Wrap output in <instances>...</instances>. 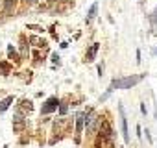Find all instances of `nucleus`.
Here are the masks:
<instances>
[{
    "instance_id": "obj_7",
    "label": "nucleus",
    "mask_w": 157,
    "mask_h": 148,
    "mask_svg": "<svg viewBox=\"0 0 157 148\" xmlns=\"http://www.w3.org/2000/svg\"><path fill=\"white\" fill-rule=\"evenodd\" d=\"M76 119H78V120H76V133L80 135V133H81V126H83V119H85V113H80Z\"/></svg>"
},
{
    "instance_id": "obj_10",
    "label": "nucleus",
    "mask_w": 157,
    "mask_h": 148,
    "mask_svg": "<svg viewBox=\"0 0 157 148\" xmlns=\"http://www.w3.org/2000/svg\"><path fill=\"white\" fill-rule=\"evenodd\" d=\"M13 4H15V0H6V9H11Z\"/></svg>"
},
{
    "instance_id": "obj_9",
    "label": "nucleus",
    "mask_w": 157,
    "mask_h": 148,
    "mask_svg": "<svg viewBox=\"0 0 157 148\" xmlns=\"http://www.w3.org/2000/svg\"><path fill=\"white\" fill-rule=\"evenodd\" d=\"M31 43H35L37 46H45V41H41V39H37V37H31Z\"/></svg>"
},
{
    "instance_id": "obj_5",
    "label": "nucleus",
    "mask_w": 157,
    "mask_h": 148,
    "mask_svg": "<svg viewBox=\"0 0 157 148\" xmlns=\"http://www.w3.org/2000/svg\"><path fill=\"white\" fill-rule=\"evenodd\" d=\"M11 102H13V96H6L4 100H0V115H2L9 105H11Z\"/></svg>"
},
{
    "instance_id": "obj_4",
    "label": "nucleus",
    "mask_w": 157,
    "mask_h": 148,
    "mask_svg": "<svg viewBox=\"0 0 157 148\" xmlns=\"http://www.w3.org/2000/svg\"><path fill=\"white\" fill-rule=\"evenodd\" d=\"M120 115H122V132H124V139L126 143H129V133H128V120H126V115H124V109L120 108Z\"/></svg>"
},
{
    "instance_id": "obj_1",
    "label": "nucleus",
    "mask_w": 157,
    "mask_h": 148,
    "mask_svg": "<svg viewBox=\"0 0 157 148\" xmlns=\"http://www.w3.org/2000/svg\"><path fill=\"white\" fill-rule=\"evenodd\" d=\"M141 78L142 76H128V78H122V80H115L113 83H111V87H109V93L115 89V87H118V89H128V87H133L135 83H139L141 81Z\"/></svg>"
},
{
    "instance_id": "obj_3",
    "label": "nucleus",
    "mask_w": 157,
    "mask_h": 148,
    "mask_svg": "<svg viewBox=\"0 0 157 148\" xmlns=\"http://www.w3.org/2000/svg\"><path fill=\"white\" fill-rule=\"evenodd\" d=\"M13 130L15 132H22L24 130V119H22V113L17 111V115L13 117Z\"/></svg>"
},
{
    "instance_id": "obj_11",
    "label": "nucleus",
    "mask_w": 157,
    "mask_h": 148,
    "mask_svg": "<svg viewBox=\"0 0 157 148\" xmlns=\"http://www.w3.org/2000/svg\"><path fill=\"white\" fill-rule=\"evenodd\" d=\"M59 111H61V115L65 113V111H67V104H61V105H59Z\"/></svg>"
},
{
    "instance_id": "obj_2",
    "label": "nucleus",
    "mask_w": 157,
    "mask_h": 148,
    "mask_svg": "<svg viewBox=\"0 0 157 148\" xmlns=\"http://www.w3.org/2000/svg\"><path fill=\"white\" fill-rule=\"evenodd\" d=\"M57 105H59V100L56 96H52L46 100V105H43V113H52L54 109H57Z\"/></svg>"
},
{
    "instance_id": "obj_6",
    "label": "nucleus",
    "mask_w": 157,
    "mask_h": 148,
    "mask_svg": "<svg viewBox=\"0 0 157 148\" xmlns=\"http://www.w3.org/2000/svg\"><path fill=\"white\" fill-rule=\"evenodd\" d=\"M98 48H100V45H98V43H94V45L91 46V50H89V54H87V61H94V56H96V52H98Z\"/></svg>"
},
{
    "instance_id": "obj_8",
    "label": "nucleus",
    "mask_w": 157,
    "mask_h": 148,
    "mask_svg": "<svg viewBox=\"0 0 157 148\" xmlns=\"http://www.w3.org/2000/svg\"><path fill=\"white\" fill-rule=\"evenodd\" d=\"M96 11H98V4H92L91 9H89V15H87V20H89V22H91L94 17H96Z\"/></svg>"
}]
</instances>
